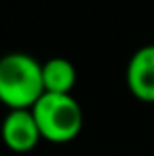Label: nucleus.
Listing matches in <instances>:
<instances>
[{"label": "nucleus", "mask_w": 154, "mask_h": 156, "mask_svg": "<svg viewBox=\"0 0 154 156\" xmlns=\"http://www.w3.org/2000/svg\"><path fill=\"white\" fill-rule=\"evenodd\" d=\"M46 93L42 63L28 53L12 51L0 57V103L8 109H32Z\"/></svg>", "instance_id": "1"}, {"label": "nucleus", "mask_w": 154, "mask_h": 156, "mask_svg": "<svg viewBox=\"0 0 154 156\" xmlns=\"http://www.w3.org/2000/svg\"><path fill=\"white\" fill-rule=\"evenodd\" d=\"M44 140L63 144L83 129V109L71 93H44L32 107Z\"/></svg>", "instance_id": "2"}, {"label": "nucleus", "mask_w": 154, "mask_h": 156, "mask_svg": "<svg viewBox=\"0 0 154 156\" xmlns=\"http://www.w3.org/2000/svg\"><path fill=\"white\" fill-rule=\"evenodd\" d=\"M2 142L12 152H30L42 140V133L38 129L32 109H10L0 126Z\"/></svg>", "instance_id": "3"}, {"label": "nucleus", "mask_w": 154, "mask_h": 156, "mask_svg": "<svg viewBox=\"0 0 154 156\" xmlns=\"http://www.w3.org/2000/svg\"><path fill=\"white\" fill-rule=\"evenodd\" d=\"M128 91L144 103H154V44L138 48L127 65Z\"/></svg>", "instance_id": "4"}, {"label": "nucleus", "mask_w": 154, "mask_h": 156, "mask_svg": "<svg viewBox=\"0 0 154 156\" xmlns=\"http://www.w3.org/2000/svg\"><path fill=\"white\" fill-rule=\"evenodd\" d=\"M42 79L46 93H71L77 71L69 59L51 57L46 63H42Z\"/></svg>", "instance_id": "5"}]
</instances>
